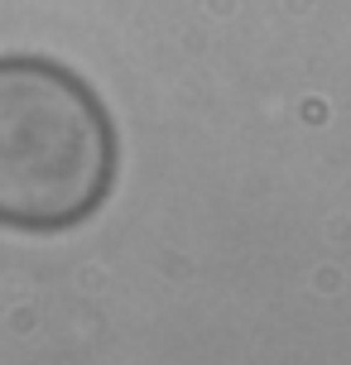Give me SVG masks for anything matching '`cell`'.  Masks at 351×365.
I'll list each match as a JSON object with an SVG mask.
<instances>
[{
	"label": "cell",
	"instance_id": "obj_1",
	"mask_svg": "<svg viewBox=\"0 0 351 365\" xmlns=\"http://www.w3.org/2000/svg\"><path fill=\"white\" fill-rule=\"evenodd\" d=\"M116 120L73 68L0 53V226L68 231L116 187Z\"/></svg>",
	"mask_w": 351,
	"mask_h": 365
}]
</instances>
